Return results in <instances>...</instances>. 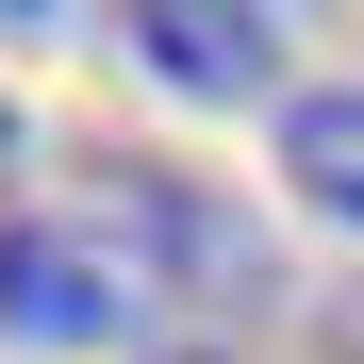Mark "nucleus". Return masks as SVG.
Segmentation results:
<instances>
[{"mask_svg": "<svg viewBox=\"0 0 364 364\" xmlns=\"http://www.w3.org/2000/svg\"><path fill=\"white\" fill-rule=\"evenodd\" d=\"M17 149H33V133H17V100H0V215H17Z\"/></svg>", "mask_w": 364, "mask_h": 364, "instance_id": "4", "label": "nucleus"}, {"mask_svg": "<svg viewBox=\"0 0 364 364\" xmlns=\"http://www.w3.org/2000/svg\"><path fill=\"white\" fill-rule=\"evenodd\" d=\"M116 33H133V67L182 83V100H265L282 50H298V17H265V0H133Z\"/></svg>", "mask_w": 364, "mask_h": 364, "instance_id": "1", "label": "nucleus"}, {"mask_svg": "<svg viewBox=\"0 0 364 364\" xmlns=\"http://www.w3.org/2000/svg\"><path fill=\"white\" fill-rule=\"evenodd\" d=\"M282 199L364 232V83H298L282 100Z\"/></svg>", "mask_w": 364, "mask_h": 364, "instance_id": "2", "label": "nucleus"}, {"mask_svg": "<svg viewBox=\"0 0 364 364\" xmlns=\"http://www.w3.org/2000/svg\"><path fill=\"white\" fill-rule=\"evenodd\" d=\"M331 364H364V282H348V298H331Z\"/></svg>", "mask_w": 364, "mask_h": 364, "instance_id": "3", "label": "nucleus"}, {"mask_svg": "<svg viewBox=\"0 0 364 364\" xmlns=\"http://www.w3.org/2000/svg\"><path fill=\"white\" fill-rule=\"evenodd\" d=\"M133 364H249V348H133Z\"/></svg>", "mask_w": 364, "mask_h": 364, "instance_id": "5", "label": "nucleus"}]
</instances>
